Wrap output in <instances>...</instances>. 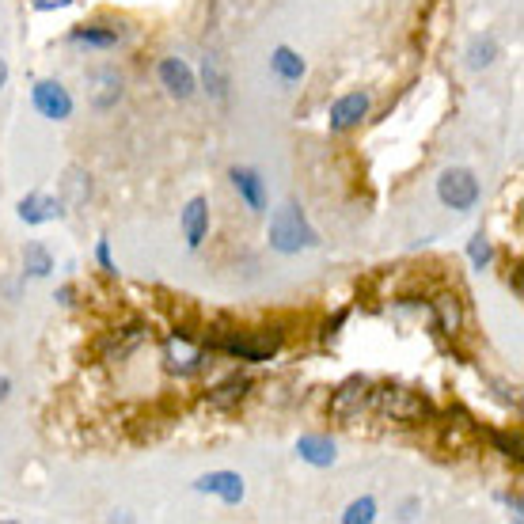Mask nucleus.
<instances>
[{
    "label": "nucleus",
    "mask_w": 524,
    "mask_h": 524,
    "mask_svg": "<svg viewBox=\"0 0 524 524\" xmlns=\"http://www.w3.org/2000/svg\"><path fill=\"white\" fill-rule=\"evenodd\" d=\"M232 183H236V190H240V198H244L247 206L255 209V213H262V179H259V171L232 168Z\"/></svg>",
    "instance_id": "obj_16"
},
{
    "label": "nucleus",
    "mask_w": 524,
    "mask_h": 524,
    "mask_svg": "<svg viewBox=\"0 0 524 524\" xmlns=\"http://www.w3.org/2000/svg\"><path fill=\"white\" fill-rule=\"evenodd\" d=\"M437 198H441V202H445L449 209L468 213V209L479 202V179H475L468 168L441 171V179H437Z\"/></svg>",
    "instance_id": "obj_4"
},
{
    "label": "nucleus",
    "mask_w": 524,
    "mask_h": 524,
    "mask_svg": "<svg viewBox=\"0 0 524 524\" xmlns=\"http://www.w3.org/2000/svg\"><path fill=\"white\" fill-rule=\"evenodd\" d=\"M23 270H27L31 278H46V274L54 270L50 251H46L42 244H27V251H23Z\"/></svg>",
    "instance_id": "obj_20"
},
{
    "label": "nucleus",
    "mask_w": 524,
    "mask_h": 524,
    "mask_svg": "<svg viewBox=\"0 0 524 524\" xmlns=\"http://www.w3.org/2000/svg\"><path fill=\"white\" fill-rule=\"evenodd\" d=\"M376 407L384 418H392L399 426H422L433 418V403L422 392L414 388H403V384H380L373 392Z\"/></svg>",
    "instance_id": "obj_1"
},
{
    "label": "nucleus",
    "mask_w": 524,
    "mask_h": 524,
    "mask_svg": "<svg viewBox=\"0 0 524 524\" xmlns=\"http://www.w3.org/2000/svg\"><path fill=\"white\" fill-rule=\"evenodd\" d=\"M198 490H202V494H217V498H225L228 506L244 502V479H240L236 471H213V475H206V479H198Z\"/></svg>",
    "instance_id": "obj_11"
},
{
    "label": "nucleus",
    "mask_w": 524,
    "mask_h": 524,
    "mask_svg": "<svg viewBox=\"0 0 524 524\" xmlns=\"http://www.w3.org/2000/svg\"><path fill=\"white\" fill-rule=\"evenodd\" d=\"M61 187H65L69 206H84V202L92 198V175L84 168H69L65 171V179H61Z\"/></svg>",
    "instance_id": "obj_17"
},
{
    "label": "nucleus",
    "mask_w": 524,
    "mask_h": 524,
    "mask_svg": "<svg viewBox=\"0 0 524 524\" xmlns=\"http://www.w3.org/2000/svg\"><path fill=\"white\" fill-rule=\"evenodd\" d=\"M183 232H187V244L190 247H202L209 232V206L206 198H194L187 209H183Z\"/></svg>",
    "instance_id": "obj_13"
},
{
    "label": "nucleus",
    "mask_w": 524,
    "mask_h": 524,
    "mask_svg": "<svg viewBox=\"0 0 524 524\" xmlns=\"http://www.w3.org/2000/svg\"><path fill=\"white\" fill-rule=\"evenodd\" d=\"M297 452L316 468H331L335 464V441L331 437H300Z\"/></svg>",
    "instance_id": "obj_15"
},
{
    "label": "nucleus",
    "mask_w": 524,
    "mask_h": 524,
    "mask_svg": "<svg viewBox=\"0 0 524 524\" xmlns=\"http://www.w3.org/2000/svg\"><path fill=\"white\" fill-rule=\"evenodd\" d=\"M342 323H346V312H338L335 319H327V338L338 335V327H342Z\"/></svg>",
    "instance_id": "obj_30"
},
{
    "label": "nucleus",
    "mask_w": 524,
    "mask_h": 524,
    "mask_svg": "<svg viewBox=\"0 0 524 524\" xmlns=\"http://www.w3.org/2000/svg\"><path fill=\"white\" fill-rule=\"evenodd\" d=\"M206 365V350L202 346H194L183 331L171 338L168 346H164V369L175 376H194L198 369Z\"/></svg>",
    "instance_id": "obj_6"
},
{
    "label": "nucleus",
    "mask_w": 524,
    "mask_h": 524,
    "mask_svg": "<svg viewBox=\"0 0 524 524\" xmlns=\"http://www.w3.org/2000/svg\"><path fill=\"white\" fill-rule=\"evenodd\" d=\"M373 517H376V502H373V498H361V502H354V506L346 509V517H342V521H346V524H357V521L369 524Z\"/></svg>",
    "instance_id": "obj_24"
},
{
    "label": "nucleus",
    "mask_w": 524,
    "mask_h": 524,
    "mask_svg": "<svg viewBox=\"0 0 524 524\" xmlns=\"http://www.w3.org/2000/svg\"><path fill=\"white\" fill-rule=\"evenodd\" d=\"M319 236L304 221L300 206H281L270 221V247H278L281 255H297L300 247H316Z\"/></svg>",
    "instance_id": "obj_2"
},
{
    "label": "nucleus",
    "mask_w": 524,
    "mask_h": 524,
    "mask_svg": "<svg viewBox=\"0 0 524 524\" xmlns=\"http://www.w3.org/2000/svg\"><path fill=\"white\" fill-rule=\"evenodd\" d=\"M137 342H141V327H126V335H122V342H118V338H114V346H111V361L114 357H126L133 350V346H137Z\"/></svg>",
    "instance_id": "obj_26"
},
{
    "label": "nucleus",
    "mask_w": 524,
    "mask_h": 524,
    "mask_svg": "<svg viewBox=\"0 0 524 524\" xmlns=\"http://www.w3.org/2000/svg\"><path fill=\"white\" fill-rule=\"evenodd\" d=\"M498 57V42L494 38H475L471 42V50H468V61H471V69H483V65H490Z\"/></svg>",
    "instance_id": "obj_23"
},
{
    "label": "nucleus",
    "mask_w": 524,
    "mask_h": 524,
    "mask_svg": "<svg viewBox=\"0 0 524 524\" xmlns=\"http://www.w3.org/2000/svg\"><path fill=\"white\" fill-rule=\"evenodd\" d=\"M8 395H12V380H8V376L0 373V403H4V399H8Z\"/></svg>",
    "instance_id": "obj_31"
},
{
    "label": "nucleus",
    "mask_w": 524,
    "mask_h": 524,
    "mask_svg": "<svg viewBox=\"0 0 524 524\" xmlns=\"http://www.w3.org/2000/svg\"><path fill=\"white\" fill-rule=\"evenodd\" d=\"M35 107L46 114V118L61 122V118H69V114H73V99H69V92H65L57 80H38L35 84Z\"/></svg>",
    "instance_id": "obj_8"
},
{
    "label": "nucleus",
    "mask_w": 524,
    "mask_h": 524,
    "mask_svg": "<svg viewBox=\"0 0 524 524\" xmlns=\"http://www.w3.org/2000/svg\"><path fill=\"white\" fill-rule=\"evenodd\" d=\"M490 259H494V251H490L487 236L479 232V236L471 240V262H475V270H483V266H490Z\"/></svg>",
    "instance_id": "obj_25"
},
{
    "label": "nucleus",
    "mask_w": 524,
    "mask_h": 524,
    "mask_svg": "<svg viewBox=\"0 0 524 524\" xmlns=\"http://www.w3.org/2000/svg\"><path fill=\"white\" fill-rule=\"evenodd\" d=\"M494 445L506 452V456H513V460H521V437H517V433H513V437H509V433H494Z\"/></svg>",
    "instance_id": "obj_27"
},
{
    "label": "nucleus",
    "mask_w": 524,
    "mask_h": 524,
    "mask_svg": "<svg viewBox=\"0 0 524 524\" xmlns=\"http://www.w3.org/2000/svg\"><path fill=\"white\" fill-rule=\"evenodd\" d=\"M202 73H206V84H209V92L217 95V99H225L228 92V80H225V69H221V57H206V65H202Z\"/></svg>",
    "instance_id": "obj_22"
},
{
    "label": "nucleus",
    "mask_w": 524,
    "mask_h": 524,
    "mask_svg": "<svg viewBox=\"0 0 524 524\" xmlns=\"http://www.w3.org/2000/svg\"><path fill=\"white\" fill-rule=\"evenodd\" d=\"M38 12H50V8H69L73 0H31Z\"/></svg>",
    "instance_id": "obj_28"
},
{
    "label": "nucleus",
    "mask_w": 524,
    "mask_h": 524,
    "mask_svg": "<svg viewBox=\"0 0 524 524\" xmlns=\"http://www.w3.org/2000/svg\"><path fill=\"white\" fill-rule=\"evenodd\" d=\"M247 392H251V380H247V376H228L225 384H217V388L209 392V407L228 411V407H236Z\"/></svg>",
    "instance_id": "obj_14"
},
{
    "label": "nucleus",
    "mask_w": 524,
    "mask_h": 524,
    "mask_svg": "<svg viewBox=\"0 0 524 524\" xmlns=\"http://www.w3.org/2000/svg\"><path fill=\"white\" fill-rule=\"evenodd\" d=\"M19 217H23L27 225H46V221H57V217H61V202L50 198V194H27V198L19 202Z\"/></svg>",
    "instance_id": "obj_12"
},
{
    "label": "nucleus",
    "mask_w": 524,
    "mask_h": 524,
    "mask_svg": "<svg viewBox=\"0 0 524 524\" xmlns=\"http://www.w3.org/2000/svg\"><path fill=\"white\" fill-rule=\"evenodd\" d=\"M433 308H437V331L441 335H456L460 331V304H456V297H449V293H441V297L433 300Z\"/></svg>",
    "instance_id": "obj_19"
},
{
    "label": "nucleus",
    "mask_w": 524,
    "mask_h": 524,
    "mask_svg": "<svg viewBox=\"0 0 524 524\" xmlns=\"http://www.w3.org/2000/svg\"><path fill=\"white\" fill-rule=\"evenodd\" d=\"M73 42L80 46H95V50H111L114 42H118V31H107V27H84V31H73Z\"/></svg>",
    "instance_id": "obj_21"
},
{
    "label": "nucleus",
    "mask_w": 524,
    "mask_h": 524,
    "mask_svg": "<svg viewBox=\"0 0 524 524\" xmlns=\"http://www.w3.org/2000/svg\"><path fill=\"white\" fill-rule=\"evenodd\" d=\"M365 114H369V95L365 92L342 95L335 107H331V130L335 133L354 130V126H361V118H365Z\"/></svg>",
    "instance_id": "obj_9"
},
{
    "label": "nucleus",
    "mask_w": 524,
    "mask_h": 524,
    "mask_svg": "<svg viewBox=\"0 0 524 524\" xmlns=\"http://www.w3.org/2000/svg\"><path fill=\"white\" fill-rule=\"evenodd\" d=\"M270 65H274V73H278L285 84H293V80H300V76H304V57L293 54L289 46H278V50H274V57H270Z\"/></svg>",
    "instance_id": "obj_18"
},
{
    "label": "nucleus",
    "mask_w": 524,
    "mask_h": 524,
    "mask_svg": "<svg viewBox=\"0 0 524 524\" xmlns=\"http://www.w3.org/2000/svg\"><path fill=\"white\" fill-rule=\"evenodd\" d=\"M160 84L168 88V95H175V99H190L194 95V73H190L187 61H179V57H164L160 61Z\"/></svg>",
    "instance_id": "obj_10"
},
{
    "label": "nucleus",
    "mask_w": 524,
    "mask_h": 524,
    "mask_svg": "<svg viewBox=\"0 0 524 524\" xmlns=\"http://www.w3.org/2000/svg\"><path fill=\"white\" fill-rule=\"evenodd\" d=\"M369 399H373V380L369 376H350L331 395V418L335 422H350V418H357L369 407Z\"/></svg>",
    "instance_id": "obj_5"
},
{
    "label": "nucleus",
    "mask_w": 524,
    "mask_h": 524,
    "mask_svg": "<svg viewBox=\"0 0 524 524\" xmlns=\"http://www.w3.org/2000/svg\"><path fill=\"white\" fill-rule=\"evenodd\" d=\"M4 84H8V61L0 57V88H4Z\"/></svg>",
    "instance_id": "obj_32"
},
{
    "label": "nucleus",
    "mask_w": 524,
    "mask_h": 524,
    "mask_svg": "<svg viewBox=\"0 0 524 524\" xmlns=\"http://www.w3.org/2000/svg\"><path fill=\"white\" fill-rule=\"evenodd\" d=\"M118 99H122V76L114 73V69L88 73V103H92L95 111H111Z\"/></svg>",
    "instance_id": "obj_7"
},
{
    "label": "nucleus",
    "mask_w": 524,
    "mask_h": 524,
    "mask_svg": "<svg viewBox=\"0 0 524 524\" xmlns=\"http://www.w3.org/2000/svg\"><path fill=\"white\" fill-rule=\"evenodd\" d=\"M209 346L225 350L228 357H240V361H270V357L281 350V331H251V335H228V338H213Z\"/></svg>",
    "instance_id": "obj_3"
},
{
    "label": "nucleus",
    "mask_w": 524,
    "mask_h": 524,
    "mask_svg": "<svg viewBox=\"0 0 524 524\" xmlns=\"http://www.w3.org/2000/svg\"><path fill=\"white\" fill-rule=\"evenodd\" d=\"M99 262H103V270H107V274H114V262H111V247H107V240H103V244H99Z\"/></svg>",
    "instance_id": "obj_29"
}]
</instances>
